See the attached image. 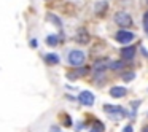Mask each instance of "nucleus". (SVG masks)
Masks as SVG:
<instances>
[{"instance_id": "nucleus-1", "label": "nucleus", "mask_w": 148, "mask_h": 132, "mask_svg": "<svg viewBox=\"0 0 148 132\" xmlns=\"http://www.w3.org/2000/svg\"><path fill=\"white\" fill-rule=\"evenodd\" d=\"M84 61H86V54L80 49H72L67 56V62L73 67H81L84 64Z\"/></svg>"}, {"instance_id": "nucleus-2", "label": "nucleus", "mask_w": 148, "mask_h": 132, "mask_svg": "<svg viewBox=\"0 0 148 132\" xmlns=\"http://www.w3.org/2000/svg\"><path fill=\"white\" fill-rule=\"evenodd\" d=\"M103 110H105V113L110 116V118L113 119H123L127 116V111H126L123 107H116V105H108V103H105L103 105Z\"/></svg>"}, {"instance_id": "nucleus-3", "label": "nucleus", "mask_w": 148, "mask_h": 132, "mask_svg": "<svg viewBox=\"0 0 148 132\" xmlns=\"http://www.w3.org/2000/svg\"><path fill=\"white\" fill-rule=\"evenodd\" d=\"M113 21H115L121 29H127V27L132 26V18H131V14H127L126 11H118V13H115Z\"/></svg>"}, {"instance_id": "nucleus-4", "label": "nucleus", "mask_w": 148, "mask_h": 132, "mask_svg": "<svg viewBox=\"0 0 148 132\" xmlns=\"http://www.w3.org/2000/svg\"><path fill=\"white\" fill-rule=\"evenodd\" d=\"M115 38H116V42L121 43V45H129V43L135 38V34L131 32V30L121 29V30H118V32H116Z\"/></svg>"}, {"instance_id": "nucleus-5", "label": "nucleus", "mask_w": 148, "mask_h": 132, "mask_svg": "<svg viewBox=\"0 0 148 132\" xmlns=\"http://www.w3.org/2000/svg\"><path fill=\"white\" fill-rule=\"evenodd\" d=\"M78 102L84 107H92L94 102H96V96L91 91H81L80 96H78Z\"/></svg>"}, {"instance_id": "nucleus-6", "label": "nucleus", "mask_w": 148, "mask_h": 132, "mask_svg": "<svg viewBox=\"0 0 148 132\" xmlns=\"http://www.w3.org/2000/svg\"><path fill=\"white\" fill-rule=\"evenodd\" d=\"M119 54H121V59L123 61H131V59H134V54H135V46H126V48H121V51H119Z\"/></svg>"}, {"instance_id": "nucleus-7", "label": "nucleus", "mask_w": 148, "mask_h": 132, "mask_svg": "<svg viewBox=\"0 0 148 132\" xmlns=\"http://www.w3.org/2000/svg\"><path fill=\"white\" fill-rule=\"evenodd\" d=\"M126 94H127V89H126L124 86H113L112 89H110V96H112L113 99H119V97H124Z\"/></svg>"}, {"instance_id": "nucleus-8", "label": "nucleus", "mask_w": 148, "mask_h": 132, "mask_svg": "<svg viewBox=\"0 0 148 132\" xmlns=\"http://www.w3.org/2000/svg\"><path fill=\"white\" fill-rule=\"evenodd\" d=\"M45 61L48 62V64H59V56L58 54H46L45 56Z\"/></svg>"}, {"instance_id": "nucleus-9", "label": "nucleus", "mask_w": 148, "mask_h": 132, "mask_svg": "<svg viewBox=\"0 0 148 132\" xmlns=\"http://www.w3.org/2000/svg\"><path fill=\"white\" fill-rule=\"evenodd\" d=\"M124 62H126V61H115V62H110L108 67L113 68V70H121V68L124 67Z\"/></svg>"}, {"instance_id": "nucleus-10", "label": "nucleus", "mask_w": 148, "mask_h": 132, "mask_svg": "<svg viewBox=\"0 0 148 132\" xmlns=\"http://www.w3.org/2000/svg\"><path fill=\"white\" fill-rule=\"evenodd\" d=\"M46 43H48L49 46H56L59 43V37L58 35H48L46 37Z\"/></svg>"}, {"instance_id": "nucleus-11", "label": "nucleus", "mask_w": 148, "mask_h": 132, "mask_svg": "<svg viewBox=\"0 0 148 132\" xmlns=\"http://www.w3.org/2000/svg\"><path fill=\"white\" fill-rule=\"evenodd\" d=\"M77 73L75 75H70V78H77V77H83V75H86L88 72H89V68L88 67H81V68H78V70H75Z\"/></svg>"}, {"instance_id": "nucleus-12", "label": "nucleus", "mask_w": 148, "mask_h": 132, "mask_svg": "<svg viewBox=\"0 0 148 132\" xmlns=\"http://www.w3.org/2000/svg\"><path fill=\"white\" fill-rule=\"evenodd\" d=\"M134 78H135V73H134V72H131V73H124V75H123V80H124V81H131V80H134Z\"/></svg>"}, {"instance_id": "nucleus-13", "label": "nucleus", "mask_w": 148, "mask_h": 132, "mask_svg": "<svg viewBox=\"0 0 148 132\" xmlns=\"http://www.w3.org/2000/svg\"><path fill=\"white\" fill-rule=\"evenodd\" d=\"M142 24H143L145 30L148 32V11H145V14H143V21H142Z\"/></svg>"}, {"instance_id": "nucleus-14", "label": "nucleus", "mask_w": 148, "mask_h": 132, "mask_svg": "<svg viewBox=\"0 0 148 132\" xmlns=\"http://www.w3.org/2000/svg\"><path fill=\"white\" fill-rule=\"evenodd\" d=\"M103 131V124H100V121H99V124H97V127H94L91 132H102Z\"/></svg>"}, {"instance_id": "nucleus-15", "label": "nucleus", "mask_w": 148, "mask_h": 132, "mask_svg": "<svg viewBox=\"0 0 148 132\" xmlns=\"http://www.w3.org/2000/svg\"><path fill=\"white\" fill-rule=\"evenodd\" d=\"M123 132H134V127H132V126L129 124V126H126V127L123 129Z\"/></svg>"}, {"instance_id": "nucleus-16", "label": "nucleus", "mask_w": 148, "mask_h": 132, "mask_svg": "<svg viewBox=\"0 0 148 132\" xmlns=\"http://www.w3.org/2000/svg\"><path fill=\"white\" fill-rule=\"evenodd\" d=\"M30 45H32V48H37V45H38V43H37V40H32V42H30Z\"/></svg>"}, {"instance_id": "nucleus-17", "label": "nucleus", "mask_w": 148, "mask_h": 132, "mask_svg": "<svg viewBox=\"0 0 148 132\" xmlns=\"http://www.w3.org/2000/svg\"><path fill=\"white\" fill-rule=\"evenodd\" d=\"M142 132H148V126H145V127L142 129Z\"/></svg>"}, {"instance_id": "nucleus-18", "label": "nucleus", "mask_w": 148, "mask_h": 132, "mask_svg": "<svg viewBox=\"0 0 148 132\" xmlns=\"http://www.w3.org/2000/svg\"><path fill=\"white\" fill-rule=\"evenodd\" d=\"M51 131H53V132H59V131H58V129H56V127H53Z\"/></svg>"}, {"instance_id": "nucleus-19", "label": "nucleus", "mask_w": 148, "mask_h": 132, "mask_svg": "<svg viewBox=\"0 0 148 132\" xmlns=\"http://www.w3.org/2000/svg\"><path fill=\"white\" fill-rule=\"evenodd\" d=\"M147 3H148V0H147Z\"/></svg>"}]
</instances>
